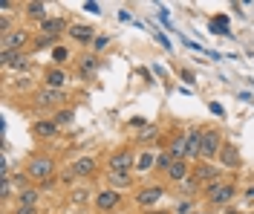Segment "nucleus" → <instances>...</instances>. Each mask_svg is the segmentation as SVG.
Wrapping results in <instances>:
<instances>
[{
  "mask_svg": "<svg viewBox=\"0 0 254 214\" xmlns=\"http://www.w3.org/2000/svg\"><path fill=\"white\" fill-rule=\"evenodd\" d=\"M32 131L38 133V136H44V139H52V136H58V125L52 122V119H35L32 122Z\"/></svg>",
  "mask_w": 254,
  "mask_h": 214,
  "instance_id": "20",
  "label": "nucleus"
},
{
  "mask_svg": "<svg viewBox=\"0 0 254 214\" xmlns=\"http://www.w3.org/2000/svg\"><path fill=\"white\" fill-rule=\"evenodd\" d=\"M15 214H38V206H17Z\"/></svg>",
  "mask_w": 254,
  "mask_h": 214,
  "instance_id": "35",
  "label": "nucleus"
},
{
  "mask_svg": "<svg viewBox=\"0 0 254 214\" xmlns=\"http://www.w3.org/2000/svg\"><path fill=\"white\" fill-rule=\"evenodd\" d=\"M38 203H41V188L29 185V188L17 191V206H38Z\"/></svg>",
  "mask_w": 254,
  "mask_h": 214,
  "instance_id": "23",
  "label": "nucleus"
},
{
  "mask_svg": "<svg viewBox=\"0 0 254 214\" xmlns=\"http://www.w3.org/2000/svg\"><path fill=\"white\" fill-rule=\"evenodd\" d=\"M211 29H214V32H217V29H225V32H228V20H225V17H214V20H211Z\"/></svg>",
  "mask_w": 254,
  "mask_h": 214,
  "instance_id": "33",
  "label": "nucleus"
},
{
  "mask_svg": "<svg viewBox=\"0 0 254 214\" xmlns=\"http://www.w3.org/2000/svg\"><path fill=\"white\" fill-rule=\"evenodd\" d=\"M32 41V32L29 29H12L9 35H3L0 38V52H20L23 47H29Z\"/></svg>",
  "mask_w": 254,
  "mask_h": 214,
  "instance_id": "5",
  "label": "nucleus"
},
{
  "mask_svg": "<svg viewBox=\"0 0 254 214\" xmlns=\"http://www.w3.org/2000/svg\"><path fill=\"white\" fill-rule=\"evenodd\" d=\"M66 35H69V38H72L75 44H81V47H90V44L95 41V35H98V32H95L90 23H72Z\"/></svg>",
  "mask_w": 254,
  "mask_h": 214,
  "instance_id": "16",
  "label": "nucleus"
},
{
  "mask_svg": "<svg viewBox=\"0 0 254 214\" xmlns=\"http://www.w3.org/2000/svg\"><path fill=\"white\" fill-rule=\"evenodd\" d=\"M66 84H69V75H66L64 67L44 70V87H49V90H66Z\"/></svg>",
  "mask_w": 254,
  "mask_h": 214,
  "instance_id": "12",
  "label": "nucleus"
},
{
  "mask_svg": "<svg viewBox=\"0 0 254 214\" xmlns=\"http://www.w3.org/2000/svg\"><path fill=\"white\" fill-rule=\"evenodd\" d=\"M144 214H171V212H156V209H147Z\"/></svg>",
  "mask_w": 254,
  "mask_h": 214,
  "instance_id": "37",
  "label": "nucleus"
},
{
  "mask_svg": "<svg viewBox=\"0 0 254 214\" xmlns=\"http://www.w3.org/2000/svg\"><path fill=\"white\" fill-rule=\"evenodd\" d=\"M174 165V156L168 153V150H159L156 153V171H162V174H168V168Z\"/></svg>",
  "mask_w": 254,
  "mask_h": 214,
  "instance_id": "25",
  "label": "nucleus"
},
{
  "mask_svg": "<svg viewBox=\"0 0 254 214\" xmlns=\"http://www.w3.org/2000/svg\"><path fill=\"white\" fill-rule=\"evenodd\" d=\"M52 122H55L58 128H64V125H69V122H72V110H66V107H61L58 113L52 116Z\"/></svg>",
  "mask_w": 254,
  "mask_h": 214,
  "instance_id": "27",
  "label": "nucleus"
},
{
  "mask_svg": "<svg viewBox=\"0 0 254 214\" xmlns=\"http://www.w3.org/2000/svg\"><path fill=\"white\" fill-rule=\"evenodd\" d=\"M113 214H119V212H113Z\"/></svg>",
  "mask_w": 254,
  "mask_h": 214,
  "instance_id": "40",
  "label": "nucleus"
},
{
  "mask_svg": "<svg viewBox=\"0 0 254 214\" xmlns=\"http://www.w3.org/2000/svg\"><path fill=\"white\" fill-rule=\"evenodd\" d=\"M0 194H3V203H6V200H12V180H9V177H3V185H0Z\"/></svg>",
  "mask_w": 254,
  "mask_h": 214,
  "instance_id": "30",
  "label": "nucleus"
},
{
  "mask_svg": "<svg viewBox=\"0 0 254 214\" xmlns=\"http://www.w3.org/2000/svg\"><path fill=\"white\" fill-rule=\"evenodd\" d=\"M69 58H72L69 47H55V50H52V61H55V67H64Z\"/></svg>",
  "mask_w": 254,
  "mask_h": 214,
  "instance_id": "24",
  "label": "nucleus"
},
{
  "mask_svg": "<svg viewBox=\"0 0 254 214\" xmlns=\"http://www.w3.org/2000/svg\"><path fill=\"white\" fill-rule=\"evenodd\" d=\"M190 212H193V203H190V200H182V203L176 206V214H190Z\"/></svg>",
  "mask_w": 254,
  "mask_h": 214,
  "instance_id": "32",
  "label": "nucleus"
},
{
  "mask_svg": "<svg viewBox=\"0 0 254 214\" xmlns=\"http://www.w3.org/2000/svg\"><path fill=\"white\" fill-rule=\"evenodd\" d=\"M225 214H240L237 209H225Z\"/></svg>",
  "mask_w": 254,
  "mask_h": 214,
  "instance_id": "38",
  "label": "nucleus"
},
{
  "mask_svg": "<svg viewBox=\"0 0 254 214\" xmlns=\"http://www.w3.org/2000/svg\"><path fill=\"white\" fill-rule=\"evenodd\" d=\"M165 197V185H144V188H139L136 191V206H142L144 212L147 209H153V206H159V200Z\"/></svg>",
  "mask_w": 254,
  "mask_h": 214,
  "instance_id": "10",
  "label": "nucleus"
},
{
  "mask_svg": "<svg viewBox=\"0 0 254 214\" xmlns=\"http://www.w3.org/2000/svg\"><path fill=\"white\" fill-rule=\"evenodd\" d=\"M107 44H110V38H107V35H95V41H93V50L98 52V50H104Z\"/></svg>",
  "mask_w": 254,
  "mask_h": 214,
  "instance_id": "31",
  "label": "nucleus"
},
{
  "mask_svg": "<svg viewBox=\"0 0 254 214\" xmlns=\"http://www.w3.org/2000/svg\"><path fill=\"white\" fill-rule=\"evenodd\" d=\"M217 159L222 162V168H231V171H237L240 165H243V156H240L237 148H234V145H228V142L222 145V150H220V156H217Z\"/></svg>",
  "mask_w": 254,
  "mask_h": 214,
  "instance_id": "17",
  "label": "nucleus"
},
{
  "mask_svg": "<svg viewBox=\"0 0 254 214\" xmlns=\"http://www.w3.org/2000/svg\"><path fill=\"white\" fill-rule=\"evenodd\" d=\"M246 197H249V200H254V185H249V188H246Z\"/></svg>",
  "mask_w": 254,
  "mask_h": 214,
  "instance_id": "36",
  "label": "nucleus"
},
{
  "mask_svg": "<svg viewBox=\"0 0 254 214\" xmlns=\"http://www.w3.org/2000/svg\"><path fill=\"white\" fill-rule=\"evenodd\" d=\"M98 61H95V55H81V75H87V72H93Z\"/></svg>",
  "mask_w": 254,
  "mask_h": 214,
  "instance_id": "29",
  "label": "nucleus"
},
{
  "mask_svg": "<svg viewBox=\"0 0 254 214\" xmlns=\"http://www.w3.org/2000/svg\"><path fill=\"white\" fill-rule=\"evenodd\" d=\"M122 191H116V188H101L98 194L93 197V206L98 209L101 214H113L119 206H122Z\"/></svg>",
  "mask_w": 254,
  "mask_h": 214,
  "instance_id": "7",
  "label": "nucleus"
},
{
  "mask_svg": "<svg viewBox=\"0 0 254 214\" xmlns=\"http://www.w3.org/2000/svg\"><path fill=\"white\" fill-rule=\"evenodd\" d=\"M23 15L29 17V20H35L38 26H41V23L49 17L47 15V6H44V3H38V0H32V3H26V6H23Z\"/></svg>",
  "mask_w": 254,
  "mask_h": 214,
  "instance_id": "21",
  "label": "nucleus"
},
{
  "mask_svg": "<svg viewBox=\"0 0 254 214\" xmlns=\"http://www.w3.org/2000/svg\"><path fill=\"white\" fill-rule=\"evenodd\" d=\"M38 29H41L38 35H47V38H55V41H58L64 32H69V26H66V17H52V15H49L47 20L38 26Z\"/></svg>",
  "mask_w": 254,
  "mask_h": 214,
  "instance_id": "14",
  "label": "nucleus"
},
{
  "mask_svg": "<svg viewBox=\"0 0 254 214\" xmlns=\"http://www.w3.org/2000/svg\"><path fill=\"white\" fill-rule=\"evenodd\" d=\"M193 214H211V212H193Z\"/></svg>",
  "mask_w": 254,
  "mask_h": 214,
  "instance_id": "39",
  "label": "nucleus"
},
{
  "mask_svg": "<svg viewBox=\"0 0 254 214\" xmlns=\"http://www.w3.org/2000/svg\"><path fill=\"white\" fill-rule=\"evenodd\" d=\"M190 168H193V162H188V159H179V162H174L171 168H168L165 180L171 182V185H182L185 180H190Z\"/></svg>",
  "mask_w": 254,
  "mask_h": 214,
  "instance_id": "13",
  "label": "nucleus"
},
{
  "mask_svg": "<svg viewBox=\"0 0 254 214\" xmlns=\"http://www.w3.org/2000/svg\"><path fill=\"white\" fill-rule=\"evenodd\" d=\"M168 153L174 156V162H179V159H188V142H185V133H176L174 139L168 142Z\"/></svg>",
  "mask_w": 254,
  "mask_h": 214,
  "instance_id": "18",
  "label": "nucleus"
},
{
  "mask_svg": "<svg viewBox=\"0 0 254 214\" xmlns=\"http://www.w3.org/2000/svg\"><path fill=\"white\" fill-rule=\"evenodd\" d=\"M190 177L199 182L202 188L205 185H211V182L222 180V168H217L214 162H205V159H199V162H193V168H190Z\"/></svg>",
  "mask_w": 254,
  "mask_h": 214,
  "instance_id": "4",
  "label": "nucleus"
},
{
  "mask_svg": "<svg viewBox=\"0 0 254 214\" xmlns=\"http://www.w3.org/2000/svg\"><path fill=\"white\" fill-rule=\"evenodd\" d=\"M136 168V153L130 148H119L107 159V171H133Z\"/></svg>",
  "mask_w": 254,
  "mask_h": 214,
  "instance_id": "8",
  "label": "nucleus"
},
{
  "mask_svg": "<svg viewBox=\"0 0 254 214\" xmlns=\"http://www.w3.org/2000/svg\"><path fill=\"white\" fill-rule=\"evenodd\" d=\"M35 104L41 110H55L58 113L64 104H66V90H49V87H44V90L35 93Z\"/></svg>",
  "mask_w": 254,
  "mask_h": 214,
  "instance_id": "3",
  "label": "nucleus"
},
{
  "mask_svg": "<svg viewBox=\"0 0 254 214\" xmlns=\"http://www.w3.org/2000/svg\"><path fill=\"white\" fill-rule=\"evenodd\" d=\"M23 174H26L29 182H35V185H47V182L55 180L58 165H55V159H52L49 153H35V156H29V162H26V168H23Z\"/></svg>",
  "mask_w": 254,
  "mask_h": 214,
  "instance_id": "1",
  "label": "nucleus"
},
{
  "mask_svg": "<svg viewBox=\"0 0 254 214\" xmlns=\"http://www.w3.org/2000/svg\"><path fill=\"white\" fill-rule=\"evenodd\" d=\"M55 44V38H47V35H38L35 38V47H52Z\"/></svg>",
  "mask_w": 254,
  "mask_h": 214,
  "instance_id": "34",
  "label": "nucleus"
},
{
  "mask_svg": "<svg viewBox=\"0 0 254 214\" xmlns=\"http://www.w3.org/2000/svg\"><path fill=\"white\" fill-rule=\"evenodd\" d=\"M133 182H136L133 171H107V188L127 191V188H133Z\"/></svg>",
  "mask_w": 254,
  "mask_h": 214,
  "instance_id": "15",
  "label": "nucleus"
},
{
  "mask_svg": "<svg viewBox=\"0 0 254 214\" xmlns=\"http://www.w3.org/2000/svg\"><path fill=\"white\" fill-rule=\"evenodd\" d=\"M202 197H205L208 206H217V209L222 206V209H228L231 200L237 197V185L228 182V180H217V182H211V185L202 188Z\"/></svg>",
  "mask_w": 254,
  "mask_h": 214,
  "instance_id": "2",
  "label": "nucleus"
},
{
  "mask_svg": "<svg viewBox=\"0 0 254 214\" xmlns=\"http://www.w3.org/2000/svg\"><path fill=\"white\" fill-rule=\"evenodd\" d=\"M156 133H159V125H144L142 131H139V136H136V139H139V142H150Z\"/></svg>",
  "mask_w": 254,
  "mask_h": 214,
  "instance_id": "28",
  "label": "nucleus"
},
{
  "mask_svg": "<svg viewBox=\"0 0 254 214\" xmlns=\"http://www.w3.org/2000/svg\"><path fill=\"white\" fill-rule=\"evenodd\" d=\"M202 136L205 128H190L185 133V142H188V162H199L202 159Z\"/></svg>",
  "mask_w": 254,
  "mask_h": 214,
  "instance_id": "11",
  "label": "nucleus"
},
{
  "mask_svg": "<svg viewBox=\"0 0 254 214\" xmlns=\"http://www.w3.org/2000/svg\"><path fill=\"white\" fill-rule=\"evenodd\" d=\"M150 168H156V153L153 150H142L136 156V174H147Z\"/></svg>",
  "mask_w": 254,
  "mask_h": 214,
  "instance_id": "22",
  "label": "nucleus"
},
{
  "mask_svg": "<svg viewBox=\"0 0 254 214\" xmlns=\"http://www.w3.org/2000/svg\"><path fill=\"white\" fill-rule=\"evenodd\" d=\"M0 64L15 67V70H26L29 67V55H23V52H0Z\"/></svg>",
  "mask_w": 254,
  "mask_h": 214,
  "instance_id": "19",
  "label": "nucleus"
},
{
  "mask_svg": "<svg viewBox=\"0 0 254 214\" xmlns=\"http://www.w3.org/2000/svg\"><path fill=\"white\" fill-rule=\"evenodd\" d=\"M222 133L220 131H214V128H208L205 136H202V159L205 162H211V159H217L220 156V150H222Z\"/></svg>",
  "mask_w": 254,
  "mask_h": 214,
  "instance_id": "9",
  "label": "nucleus"
},
{
  "mask_svg": "<svg viewBox=\"0 0 254 214\" xmlns=\"http://www.w3.org/2000/svg\"><path fill=\"white\" fill-rule=\"evenodd\" d=\"M69 174L75 180H95L101 174V168H98V159L95 156H78L75 162L69 165Z\"/></svg>",
  "mask_w": 254,
  "mask_h": 214,
  "instance_id": "6",
  "label": "nucleus"
},
{
  "mask_svg": "<svg viewBox=\"0 0 254 214\" xmlns=\"http://www.w3.org/2000/svg\"><path fill=\"white\" fill-rule=\"evenodd\" d=\"M90 197H95V194H90V188H84V185L72 191V203H75V206H84V203H90Z\"/></svg>",
  "mask_w": 254,
  "mask_h": 214,
  "instance_id": "26",
  "label": "nucleus"
}]
</instances>
